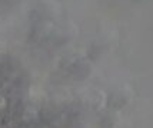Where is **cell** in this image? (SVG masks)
Returning a JSON list of instances; mask_svg holds the SVG:
<instances>
[{
    "mask_svg": "<svg viewBox=\"0 0 153 128\" xmlns=\"http://www.w3.org/2000/svg\"><path fill=\"white\" fill-rule=\"evenodd\" d=\"M62 7L56 0H40L32 12V20L34 21H56L60 17Z\"/></svg>",
    "mask_w": 153,
    "mask_h": 128,
    "instance_id": "3",
    "label": "cell"
},
{
    "mask_svg": "<svg viewBox=\"0 0 153 128\" xmlns=\"http://www.w3.org/2000/svg\"><path fill=\"white\" fill-rule=\"evenodd\" d=\"M60 66L66 74L76 80H86L92 75V71H93L92 59L85 57L83 54H67L62 59Z\"/></svg>",
    "mask_w": 153,
    "mask_h": 128,
    "instance_id": "2",
    "label": "cell"
},
{
    "mask_svg": "<svg viewBox=\"0 0 153 128\" xmlns=\"http://www.w3.org/2000/svg\"><path fill=\"white\" fill-rule=\"evenodd\" d=\"M116 113L117 111H113V110H107L106 113H103V115H102V125H103V128H113L116 125V122H117Z\"/></svg>",
    "mask_w": 153,
    "mask_h": 128,
    "instance_id": "5",
    "label": "cell"
},
{
    "mask_svg": "<svg viewBox=\"0 0 153 128\" xmlns=\"http://www.w3.org/2000/svg\"><path fill=\"white\" fill-rule=\"evenodd\" d=\"M30 34L40 44H65L77 36V27L72 21H34Z\"/></svg>",
    "mask_w": 153,
    "mask_h": 128,
    "instance_id": "1",
    "label": "cell"
},
{
    "mask_svg": "<svg viewBox=\"0 0 153 128\" xmlns=\"http://www.w3.org/2000/svg\"><path fill=\"white\" fill-rule=\"evenodd\" d=\"M9 107H10V101H9V98L0 94V115L6 114L7 111H9Z\"/></svg>",
    "mask_w": 153,
    "mask_h": 128,
    "instance_id": "6",
    "label": "cell"
},
{
    "mask_svg": "<svg viewBox=\"0 0 153 128\" xmlns=\"http://www.w3.org/2000/svg\"><path fill=\"white\" fill-rule=\"evenodd\" d=\"M130 98H132V94L126 87L116 88L106 97V105L109 110L119 111V110H123L130 102Z\"/></svg>",
    "mask_w": 153,
    "mask_h": 128,
    "instance_id": "4",
    "label": "cell"
},
{
    "mask_svg": "<svg viewBox=\"0 0 153 128\" xmlns=\"http://www.w3.org/2000/svg\"><path fill=\"white\" fill-rule=\"evenodd\" d=\"M32 128H52V125H49V124H45V122H39V124H36L34 127Z\"/></svg>",
    "mask_w": 153,
    "mask_h": 128,
    "instance_id": "8",
    "label": "cell"
},
{
    "mask_svg": "<svg viewBox=\"0 0 153 128\" xmlns=\"http://www.w3.org/2000/svg\"><path fill=\"white\" fill-rule=\"evenodd\" d=\"M3 4H17L19 1H22V0H0Z\"/></svg>",
    "mask_w": 153,
    "mask_h": 128,
    "instance_id": "7",
    "label": "cell"
}]
</instances>
